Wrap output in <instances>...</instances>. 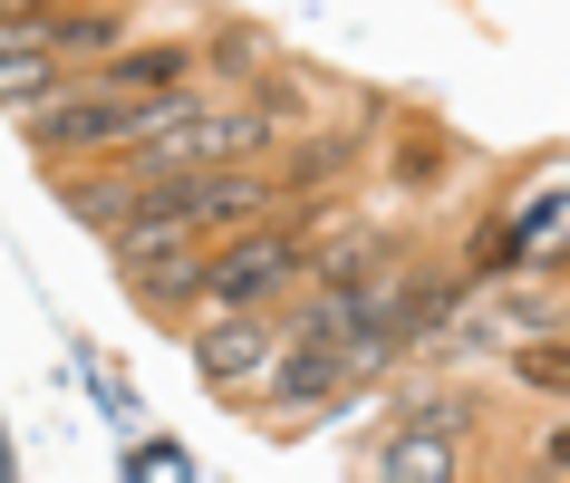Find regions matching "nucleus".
I'll list each match as a JSON object with an SVG mask.
<instances>
[{
  "instance_id": "obj_6",
  "label": "nucleus",
  "mask_w": 570,
  "mask_h": 483,
  "mask_svg": "<svg viewBox=\"0 0 570 483\" xmlns=\"http://www.w3.org/2000/svg\"><path fill=\"white\" fill-rule=\"evenodd\" d=\"M338 387H348L338 348H309V338H291V348H281V367L262 377V406H281V416H309V406H330Z\"/></svg>"
},
{
  "instance_id": "obj_4",
  "label": "nucleus",
  "mask_w": 570,
  "mask_h": 483,
  "mask_svg": "<svg viewBox=\"0 0 570 483\" xmlns=\"http://www.w3.org/2000/svg\"><path fill=\"white\" fill-rule=\"evenodd\" d=\"M291 280H309V233L301 223H252V233H233L223 252H213L204 300L213 309H271Z\"/></svg>"
},
{
  "instance_id": "obj_8",
  "label": "nucleus",
  "mask_w": 570,
  "mask_h": 483,
  "mask_svg": "<svg viewBox=\"0 0 570 483\" xmlns=\"http://www.w3.org/2000/svg\"><path fill=\"white\" fill-rule=\"evenodd\" d=\"M49 97H68V59H59V49H39V39H20V49H0V107H20V117H39Z\"/></svg>"
},
{
  "instance_id": "obj_1",
  "label": "nucleus",
  "mask_w": 570,
  "mask_h": 483,
  "mask_svg": "<svg viewBox=\"0 0 570 483\" xmlns=\"http://www.w3.org/2000/svg\"><path fill=\"white\" fill-rule=\"evenodd\" d=\"M271 136H281V117L271 107H175L165 126H146L136 146H126V175L155 184V175H233V165H252V155H271Z\"/></svg>"
},
{
  "instance_id": "obj_14",
  "label": "nucleus",
  "mask_w": 570,
  "mask_h": 483,
  "mask_svg": "<svg viewBox=\"0 0 570 483\" xmlns=\"http://www.w3.org/2000/svg\"><path fill=\"white\" fill-rule=\"evenodd\" d=\"M406 425H416V435H464V425H474V396H464V387H435V396L406 406Z\"/></svg>"
},
{
  "instance_id": "obj_13",
  "label": "nucleus",
  "mask_w": 570,
  "mask_h": 483,
  "mask_svg": "<svg viewBox=\"0 0 570 483\" xmlns=\"http://www.w3.org/2000/svg\"><path fill=\"white\" fill-rule=\"evenodd\" d=\"M512 377L541 396H570V338H532V348H512Z\"/></svg>"
},
{
  "instance_id": "obj_11",
  "label": "nucleus",
  "mask_w": 570,
  "mask_h": 483,
  "mask_svg": "<svg viewBox=\"0 0 570 483\" xmlns=\"http://www.w3.org/2000/svg\"><path fill=\"white\" fill-rule=\"evenodd\" d=\"M541 319H561V300H551V290H493V300H483V309H464V329H483V338H493V329H541Z\"/></svg>"
},
{
  "instance_id": "obj_9",
  "label": "nucleus",
  "mask_w": 570,
  "mask_h": 483,
  "mask_svg": "<svg viewBox=\"0 0 570 483\" xmlns=\"http://www.w3.org/2000/svg\"><path fill=\"white\" fill-rule=\"evenodd\" d=\"M377 252H387V241L367 233V223H338V233L309 241V280H320V290H358V280L377 272Z\"/></svg>"
},
{
  "instance_id": "obj_3",
  "label": "nucleus",
  "mask_w": 570,
  "mask_h": 483,
  "mask_svg": "<svg viewBox=\"0 0 570 483\" xmlns=\"http://www.w3.org/2000/svg\"><path fill=\"white\" fill-rule=\"evenodd\" d=\"M117 272H126V290H136L155 319H184V309L204 300L213 252H204L194 223H126L117 233Z\"/></svg>"
},
{
  "instance_id": "obj_16",
  "label": "nucleus",
  "mask_w": 570,
  "mask_h": 483,
  "mask_svg": "<svg viewBox=\"0 0 570 483\" xmlns=\"http://www.w3.org/2000/svg\"><path fill=\"white\" fill-rule=\"evenodd\" d=\"M522 483H561V474H522Z\"/></svg>"
},
{
  "instance_id": "obj_12",
  "label": "nucleus",
  "mask_w": 570,
  "mask_h": 483,
  "mask_svg": "<svg viewBox=\"0 0 570 483\" xmlns=\"http://www.w3.org/2000/svg\"><path fill=\"white\" fill-rule=\"evenodd\" d=\"M445 165H454L445 136H396V184H406V194H435V184H445Z\"/></svg>"
},
{
  "instance_id": "obj_15",
  "label": "nucleus",
  "mask_w": 570,
  "mask_h": 483,
  "mask_svg": "<svg viewBox=\"0 0 570 483\" xmlns=\"http://www.w3.org/2000/svg\"><path fill=\"white\" fill-rule=\"evenodd\" d=\"M541 474L570 483V425H551V435H541Z\"/></svg>"
},
{
  "instance_id": "obj_2",
  "label": "nucleus",
  "mask_w": 570,
  "mask_h": 483,
  "mask_svg": "<svg viewBox=\"0 0 570 483\" xmlns=\"http://www.w3.org/2000/svg\"><path fill=\"white\" fill-rule=\"evenodd\" d=\"M175 107H194V97H126V88H68V97H49L39 117H20L30 126V146L39 155H59V165H78V155H107V146H136L146 126H165Z\"/></svg>"
},
{
  "instance_id": "obj_10",
  "label": "nucleus",
  "mask_w": 570,
  "mask_h": 483,
  "mask_svg": "<svg viewBox=\"0 0 570 483\" xmlns=\"http://www.w3.org/2000/svg\"><path fill=\"white\" fill-rule=\"evenodd\" d=\"M97 78L126 88V97H165V88H194V49H126V59H107Z\"/></svg>"
},
{
  "instance_id": "obj_5",
  "label": "nucleus",
  "mask_w": 570,
  "mask_h": 483,
  "mask_svg": "<svg viewBox=\"0 0 570 483\" xmlns=\"http://www.w3.org/2000/svg\"><path fill=\"white\" fill-rule=\"evenodd\" d=\"M291 329L271 319V309H213L204 329H194V367H204V387H262L271 367H281Z\"/></svg>"
},
{
  "instance_id": "obj_7",
  "label": "nucleus",
  "mask_w": 570,
  "mask_h": 483,
  "mask_svg": "<svg viewBox=\"0 0 570 483\" xmlns=\"http://www.w3.org/2000/svg\"><path fill=\"white\" fill-rule=\"evenodd\" d=\"M367 474L377 483H464V435H416V425H396Z\"/></svg>"
}]
</instances>
